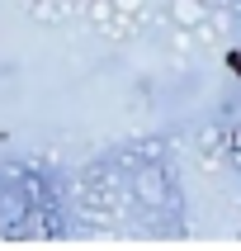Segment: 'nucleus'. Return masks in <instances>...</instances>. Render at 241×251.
<instances>
[]
</instances>
